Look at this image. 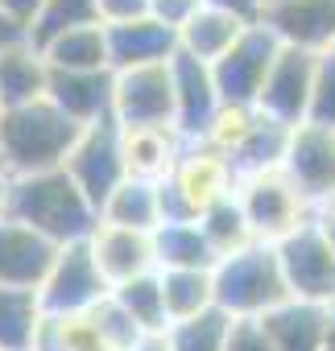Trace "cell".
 <instances>
[{
  "label": "cell",
  "mask_w": 335,
  "mask_h": 351,
  "mask_svg": "<svg viewBox=\"0 0 335 351\" xmlns=\"http://www.w3.org/2000/svg\"><path fill=\"white\" fill-rule=\"evenodd\" d=\"M228 335H232V318L224 310H207L199 318L170 322L161 339L165 351H228Z\"/></svg>",
  "instance_id": "30"
},
{
  "label": "cell",
  "mask_w": 335,
  "mask_h": 351,
  "mask_svg": "<svg viewBox=\"0 0 335 351\" xmlns=\"http://www.w3.org/2000/svg\"><path fill=\"white\" fill-rule=\"evenodd\" d=\"M42 318L46 310L34 289L0 285V351H34Z\"/></svg>",
  "instance_id": "27"
},
{
  "label": "cell",
  "mask_w": 335,
  "mask_h": 351,
  "mask_svg": "<svg viewBox=\"0 0 335 351\" xmlns=\"http://www.w3.org/2000/svg\"><path fill=\"white\" fill-rule=\"evenodd\" d=\"M195 223H199L203 240L211 244V252H216L220 261H224V256H232V252H240V248H249V244H257V240H253V232H249V223H244V211H240L236 195H228V199L211 203Z\"/></svg>",
  "instance_id": "29"
},
{
  "label": "cell",
  "mask_w": 335,
  "mask_h": 351,
  "mask_svg": "<svg viewBox=\"0 0 335 351\" xmlns=\"http://www.w3.org/2000/svg\"><path fill=\"white\" fill-rule=\"evenodd\" d=\"M62 169L71 173V182L83 191V199H87V203L95 207V215H100L104 199L128 178V173H124V157H120V128H116L112 120L83 128L79 141H75V149L67 153Z\"/></svg>",
  "instance_id": "8"
},
{
  "label": "cell",
  "mask_w": 335,
  "mask_h": 351,
  "mask_svg": "<svg viewBox=\"0 0 335 351\" xmlns=\"http://www.w3.org/2000/svg\"><path fill=\"white\" fill-rule=\"evenodd\" d=\"M157 285H161V306L170 322H187L216 310L211 269H157Z\"/></svg>",
  "instance_id": "25"
},
{
  "label": "cell",
  "mask_w": 335,
  "mask_h": 351,
  "mask_svg": "<svg viewBox=\"0 0 335 351\" xmlns=\"http://www.w3.org/2000/svg\"><path fill=\"white\" fill-rule=\"evenodd\" d=\"M79 25H100L95 0H46L38 25H34L25 38H30V42H46V38L67 34V29H79Z\"/></svg>",
  "instance_id": "32"
},
{
  "label": "cell",
  "mask_w": 335,
  "mask_h": 351,
  "mask_svg": "<svg viewBox=\"0 0 335 351\" xmlns=\"http://www.w3.org/2000/svg\"><path fill=\"white\" fill-rule=\"evenodd\" d=\"M211 285H216V310H224L236 322L240 318H265L269 310L290 302L277 252L265 244H249V248L224 256L211 269Z\"/></svg>",
  "instance_id": "3"
},
{
  "label": "cell",
  "mask_w": 335,
  "mask_h": 351,
  "mask_svg": "<svg viewBox=\"0 0 335 351\" xmlns=\"http://www.w3.org/2000/svg\"><path fill=\"white\" fill-rule=\"evenodd\" d=\"M95 13H100V25H128V21L153 17L149 0H95Z\"/></svg>",
  "instance_id": "34"
},
{
  "label": "cell",
  "mask_w": 335,
  "mask_h": 351,
  "mask_svg": "<svg viewBox=\"0 0 335 351\" xmlns=\"http://www.w3.org/2000/svg\"><path fill=\"white\" fill-rule=\"evenodd\" d=\"M306 124L335 128V50L319 54V62H314V83H310V108H306Z\"/></svg>",
  "instance_id": "33"
},
{
  "label": "cell",
  "mask_w": 335,
  "mask_h": 351,
  "mask_svg": "<svg viewBox=\"0 0 335 351\" xmlns=\"http://www.w3.org/2000/svg\"><path fill=\"white\" fill-rule=\"evenodd\" d=\"M310 223H314V232L323 236V244H327L331 256H335V199H331V203H319V207L310 211Z\"/></svg>",
  "instance_id": "39"
},
{
  "label": "cell",
  "mask_w": 335,
  "mask_h": 351,
  "mask_svg": "<svg viewBox=\"0 0 335 351\" xmlns=\"http://www.w3.org/2000/svg\"><path fill=\"white\" fill-rule=\"evenodd\" d=\"M112 302L120 306V314L137 326L141 339L149 335H165V326H170V318H165V306H161V285H157V273L149 277H137L120 289H112Z\"/></svg>",
  "instance_id": "28"
},
{
  "label": "cell",
  "mask_w": 335,
  "mask_h": 351,
  "mask_svg": "<svg viewBox=\"0 0 335 351\" xmlns=\"http://www.w3.org/2000/svg\"><path fill=\"white\" fill-rule=\"evenodd\" d=\"M269 5H281V0H265V9H269Z\"/></svg>",
  "instance_id": "44"
},
{
  "label": "cell",
  "mask_w": 335,
  "mask_h": 351,
  "mask_svg": "<svg viewBox=\"0 0 335 351\" xmlns=\"http://www.w3.org/2000/svg\"><path fill=\"white\" fill-rule=\"evenodd\" d=\"M277 169L302 191L310 207L335 199V128L323 124H298L286 136Z\"/></svg>",
  "instance_id": "9"
},
{
  "label": "cell",
  "mask_w": 335,
  "mask_h": 351,
  "mask_svg": "<svg viewBox=\"0 0 335 351\" xmlns=\"http://www.w3.org/2000/svg\"><path fill=\"white\" fill-rule=\"evenodd\" d=\"M108 34V66L112 71H137V66H161L178 54L174 29L157 17H141L128 25H104Z\"/></svg>",
  "instance_id": "18"
},
{
  "label": "cell",
  "mask_w": 335,
  "mask_h": 351,
  "mask_svg": "<svg viewBox=\"0 0 335 351\" xmlns=\"http://www.w3.org/2000/svg\"><path fill=\"white\" fill-rule=\"evenodd\" d=\"M91 261L100 269V277L108 281V289H120L137 277L157 273V256H153V236L149 232H128V228H112V223H95V232L87 236Z\"/></svg>",
  "instance_id": "14"
},
{
  "label": "cell",
  "mask_w": 335,
  "mask_h": 351,
  "mask_svg": "<svg viewBox=\"0 0 335 351\" xmlns=\"http://www.w3.org/2000/svg\"><path fill=\"white\" fill-rule=\"evenodd\" d=\"M132 351H165V339H161V335H149V339H141Z\"/></svg>",
  "instance_id": "41"
},
{
  "label": "cell",
  "mask_w": 335,
  "mask_h": 351,
  "mask_svg": "<svg viewBox=\"0 0 335 351\" xmlns=\"http://www.w3.org/2000/svg\"><path fill=\"white\" fill-rule=\"evenodd\" d=\"M165 219V203H161V182H141V178H124L100 207V223L112 228H128V232H157Z\"/></svg>",
  "instance_id": "23"
},
{
  "label": "cell",
  "mask_w": 335,
  "mask_h": 351,
  "mask_svg": "<svg viewBox=\"0 0 335 351\" xmlns=\"http://www.w3.org/2000/svg\"><path fill=\"white\" fill-rule=\"evenodd\" d=\"M257 322L269 335L273 351H323L331 306H314V302H294L290 298V302H281L277 310H269Z\"/></svg>",
  "instance_id": "20"
},
{
  "label": "cell",
  "mask_w": 335,
  "mask_h": 351,
  "mask_svg": "<svg viewBox=\"0 0 335 351\" xmlns=\"http://www.w3.org/2000/svg\"><path fill=\"white\" fill-rule=\"evenodd\" d=\"M13 38H25V34H17V29H13V25L5 21V17H0V46H9Z\"/></svg>",
  "instance_id": "42"
},
{
  "label": "cell",
  "mask_w": 335,
  "mask_h": 351,
  "mask_svg": "<svg viewBox=\"0 0 335 351\" xmlns=\"http://www.w3.org/2000/svg\"><path fill=\"white\" fill-rule=\"evenodd\" d=\"M46 99L79 128L112 120V71H50Z\"/></svg>",
  "instance_id": "17"
},
{
  "label": "cell",
  "mask_w": 335,
  "mask_h": 351,
  "mask_svg": "<svg viewBox=\"0 0 335 351\" xmlns=\"http://www.w3.org/2000/svg\"><path fill=\"white\" fill-rule=\"evenodd\" d=\"M261 128V112L257 108H244V104H220V112L211 116L207 132H203V145H211L216 153H224L228 161L249 145V136Z\"/></svg>",
  "instance_id": "31"
},
{
  "label": "cell",
  "mask_w": 335,
  "mask_h": 351,
  "mask_svg": "<svg viewBox=\"0 0 335 351\" xmlns=\"http://www.w3.org/2000/svg\"><path fill=\"white\" fill-rule=\"evenodd\" d=\"M273 252H277V265H281V277L294 302L335 306V256L323 244V236L314 232V223L298 228Z\"/></svg>",
  "instance_id": "11"
},
{
  "label": "cell",
  "mask_w": 335,
  "mask_h": 351,
  "mask_svg": "<svg viewBox=\"0 0 335 351\" xmlns=\"http://www.w3.org/2000/svg\"><path fill=\"white\" fill-rule=\"evenodd\" d=\"M112 124L116 128H174L170 62L112 71Z\"/></svg>",
  "instance_id": "6"
},
{
  "label": "cell",
  "mask_w": 335,
  "mask_h": 351,
  "mask_svg": "<svg viewBox=\"0 0 335 351\" xmlns=\"http://www.w3.org/2000/svg\"><path fill=\"white\" fill-rule=\"evenodd\" d=\"M236 191V169L224 153H216L203 141H191L174 165V173L161 182V203L165 219L161 223H178V219H199L211 203L228 199Z\"/></svg>",
  "instance_id": "5"
},
{
  "label": "cell",
  "mask_w": 335,
  "mask_h": 351,
  "mask_svg": "<svg viewBox=\"0 0 335 351\" xmlns=\"http://www.w3.org/2000/svg\"><path fill=\"white\" fill-rule=\"evenodd\" d=\"M244 29H249L244 21H236V17H228V13H220V9L199 5V9L174 29V42H178V54H187V58L211 66V62H220V58L232 50V42H236Z\"/></svg>",
  "instance_id": "22"
},
{
  "label": "cell",
  "mask_w": 335,
  "mask_h": 351,
  "mask_svg": "<svg viewBox=\"0 0 335 351\" xmlns=\"http://www.w3.org/2000/svg\"><path fill=\"white\" fill-rule=\"evenodd\" d=\"M112 289L100 277L87 240H79V244H62L58 248V256H54V265H50V273H46V281L38 289V302H42L46 314L67 318V314H87Z\"/></svg>",
  "instance_id": "7"
},
{
  "label": "cell",
  "mask_w": 335,
  "mask_h": 351,
  "mask_svg": "<svg viewBox=\"0 0 335 351\" xmlns=\"http://www.w3.org/2000/svg\"><path fill=\"white\" fill-rule=\"evenodd\" d=\"M0 219H9V173L0 169Z\"/></svg>",
  "instance_id": "40"
},
{
  "label": "cell",
  "mask_w": 335,
  "mask_h": 351,
  "mask_svg": "<svg viewBox=\"0 0 335 351\" xmlns=\"http://www.w3.org/2000/svg\"><path fill=\"white\" fill-rule=\"evenodd\" d=\"M232 195L244 211V223H249L253 240L265 244V248H277L281 240H290L298 228L310 223V211H314L281 169L244 173V178H236Z\"/></svg>",
  "instance_id": "4"
},
{
  "label": "cell",
  "mask_w": 335,
  "mask_h": 351,
  "mask_svg": "<svg viewBox=\"0 0 335 351\" xmlns=\"http://www.w3.org/2000/svg\"><path fill=\"white\" fill-rule=\"evenodd\" d=\"M195 9H199V0H149V13H153L161 25H170V29H178Z\"/></svg>",
  "instance_id": "37"
},
{
  "label": "cell",
  "mask_w": 335,
  "mask_h": 351,
  "mask_svg": "<svg viewBox=\"0 0 335 351\" xmlns=\"http://www.w3.org/2000/svg\"><path fill=\"white\" fill-rule=\"evenodd\" d=\"M170 79H174V128H178V136L187 145L203 141L211 116L220 112V91H216L211 66H203L187 54H174L170 58Z\"/></svg>",
  "instance_id": "15"
},
{
  "label": "cell",
  "mask_w": 335,
  "mask_h": 351,
  "mask_svg": "<svg viewBox=\"0 0 335 351\" xmlns=\"http://www.w3.org/2000/svg\"><path fill=\"white\" fill-rule=\"evenodd\" d=\"M9 219L34 228L50 244H79L95 232L100 215L83 199V191L71 182L67 169H46V173H25L9 178Z\"/></svg>",
  "instance_id": "1"
},
{
  "label": "cell",
  "mask_w": 335,
  "mask_h": 351,
  "mask_svg": "<svg viewBox=\"0 0 335 351\" xmlns=\"http://www.w3.org/2000/svg\"><path fill=\"white\" fill-rule=\"evenodd\" d=\"M46 9V0H0V17H5L17 34H30Z\"/></svg>",
  "instance_id": "36"
},
{
  "label": "cell",
  "mask_w": 335,
  "mask_h": 351,
  "mask_svg": "<svg viewBox=\"0 0 335 351\" xmlns=\"http://www.w3.org/2000/svg\"><path fill=\"white\" fill-rule=\"evenodd\" d=\"M153 256H157V269H216L220 265V256L211 252L195 219L161 223L153 232Z\"/></svg>",
  "instance_id": "26"
},
{
  "label": "cell",
  "mask_w": 335,
  "mask_h": 351,
  "mask_svg": "<svg viewBox=\"0 0 335 351\" xmlns=\"http://www.w3.org/2000/svg\"><path fill=\"white\" fill-rule=\"evenodd\" d=\"M79 124L67 120L46 95L34 104H17L0 112V169L9 178L62 169L67 153L79 141Z\"/></svg>",
  "instance_id": "2"
},
{
  "label": "cell",
  "mask_w": 335,
  "mask_h": 351,
  "mask_svg": "<svg viewBox=\"0 0 335 351\" xmlns=\"http://www.w3.org/2000/svg\"><path fill=\"white\" fill-rule=\"evenodd\" d=\"M46 83H50V66L30 38H13L9 46H0V104L5 108L42 99Z\"/></svg>",
  "instance_id": "21"
},
{
  "label": "cell",
  "mask_w": 335,
  "mask_h": 351,
  "mask_svg": "<svg viewBox=\"0 0 335 351\" xmlns=\"http://www.w3.org/2000/svg\"><path fill=\"white\" fill-rule=\"evenodd\" d=\"M228 351H273L269 347V335L261 330L257 318H232V335H228Z\"/></svg>",
  "instance_id": "35"
},
{
  "label": "cell",
  "mask_w": 335,
  "mask_h": 351,
  "mask_svg": "<svg viewBox=\"0 0 335 351\" xmlns=\"http://www.w3.org/2000/svg\"><path fill=\"white\" fill-rule=\"evenodd\" d=\"M261 25L290 50H335V0H281L261 13Z\"/></svg>",
  "instance_id": "13"
},
{
  "label": "cell",
  "mask_w": 335,
  "mask_h": 351,
  "mask_svg": "<svg viewBox=\"0 0 335 351\" xmlns=\"http://www.w3.org/2000/svg\"><path fill=\"white\" fill-rule=\"evenodd\" d=\"M54 256H58V244H50L46 236H38L17 219H0V285L38 293Z\"/></svg>",
  "instance_id": "16"
},
{
  "label": "cell",
  "mask_w": 335,
  "mask_h": 351,
  "mask_svg": "<svg viewBox=\"0 0 335 351\" xmlns=\"http://www.w3.org/2000/svg\"><path fill=\"white\" fill-rule=\"evenodd\" d=\"M314 62L319 54H306V50H290L281 46L265 83H261V95H257V112L269 116L273 124L281 128H298L306 124V108H310V83H314Z\"/></svg>",
  "instance_id": "12"
},
{
  "label": "cell",
  "mask_w": 335,
  "mask_h": 351,
  "mask_svg": "<svg viewBox=\"0 0 335 351\" xmlns=\"http://www.w3.org/2000/svg\"><path fill=\"white\" fill-rule=\"evenodd\" d=\"M50 71H112L108 66V34L104 25H79L67 34H54L46 42H34Z\"/></svg>",
  "instance_id": "24"
},
{
  "label": "cell",
  "mask_w": 335,
  "mask_h": 351,
  "mask_svg": "<svg viewBox=\"0 0 335 351\" xmlns=\"http://www.w3.org/2000/svg\"><path fill=\"white\" fill-rule=\"evenodd\" d=\"M323 351H335V306H331V322H327V339H323Z\"/></svg>",
  "instance_id": "43"
},
{
  "label": "cell",
  "mask_w": 335,
  "mask_h": 351,
  "mask_svg": "<svg viewBox=\"0 0 335 351\" xmlns=\"http://www.w3.org/2000/svg\"><path fill=\"white\" fill-rule=\"evenodd\" d=\"M187 141L178 128H120V157L124 173L141 182H165L174 173Z\"/></svg>",
  "instance_id": "19"
},
{
  "label": "cell",
  "mask_w": 335,
  "mask_h": 351,
  "mask_svg": "<svg viewBox=\"0 0 335 351\" xmlns=\"http://www.w3.org/2000/svg\"><path fill=\"white\" fill-rule=\"evenodd\" d=\"M0 112H5V104H0Z\"/></svg>",
  "instance_id": "45"
},
{
  "label": "cell",
  "mask_w": 335,
  "mask_h": 351,
  "mask_svg": "<svg viewBox=\"0 0 335 351\" xmlns=\"http://www.w3.org/2000/svg\"><path fill=\"white\" fill-rule=\"evenodd\" d=\"M199 5L220 9V13H228V17L244 21V25H257V21H261V13H265V0H199Z\"/></svg>",
  "instance_id": "38"
},
{
  "label": "cell",
  "mask_w": 335,
  "mask_h": 351,
  "mask_svg": "<svg viewBox=\"0 0 335 351\" xmlns=\"http://www.w3.org/2000/svg\"><path fill=\"white\" fill-rule=\"evenodd\" d=\"M277 50H281V42L261 21L249 25L232 42V50L220 62H211V79H216V91H220V104L253 108L257 95H261V83H265V75H269V66L277 58Z\"/></svg>",
  "instance_id": "10"
}]
</instances>
